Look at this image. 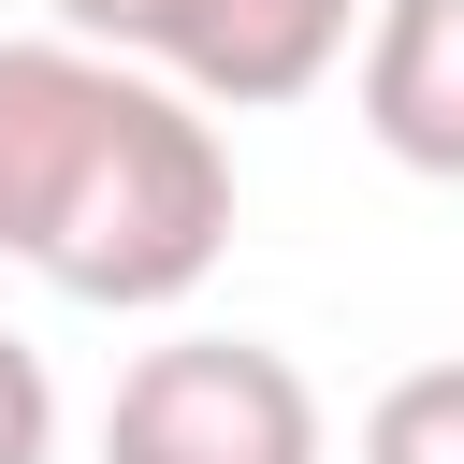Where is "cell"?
Listing matches in <instances>:
<instances>
[{"label":"cell","instance_id":"cell-1","mask_svg":"<svg viewBox=\"0 0 464 464\" xmlns=\"http://www.w3.org/2000/svg\"><path fill=\"white\" fill-rule=\"evenodd\" d=\"M218 246H232V145H218V116L188 87L130 72V116H116L102 174L72 188V218L44 246V290L145 319V304H188L218 276Z\"/></svg>","mask_w":464,"mask_h":464},{"label":"cell","instance_id":"cell-2","mask_svg":"<svg viewBox=\"0 0 464 464\" xmlns=\"http://www.w3.org/2000/svg\"><path fill=\"white\" fill-rule=\"evenodd\" d=\"M102 464H334V420L290 348L174 334V348H130V377L102 406Z\"/></svg>","mask_w":464,"mask_h":464},{"label":"cell","instance_id":"cell-3","mask_svg":"<svg viewBox=\"0 0 464 464\" xmlns=\"http://www.w3.org/2000/svg\"><path fill=\"white\" fill-rule=\"evenodd\" d=\"M116 116H130V58H102L72 29H14L0 44V261L44 276V246L72 218V188L102 174Z\"/></svg>","mask_w":464,"mask_h":464},{"label":"cell","instance_id":"cell-4","mask_svg":"<svg viewBox=\"0 0 464 464\" xmlns=\"http://www.w3.org/2000/svg\"><path fill=\"white\" fill-rule=\"evenodd\" d=\"M348 29H377L362 0H174L160 14V87H188L203 116H276V102H304L334 58H348Z\"/></svg>","mask_w":464,"mask_h":464},{"label":"cell","instance_id":"cell-5","mask_svg":"<svg viewBox=\"0 0 464 464\" xmlns=\"http://www.w3.org/2000/svg\"><path fill=\"white\" fill-rule=\"evenodd\" d=\"M362 130L406 174L464 188V0H377V29H362Z\"/></svg>","mask_w":464,"mask_h":464},{"label":"cell","instance_id":"cell-6","mask_svg":"<svg viewBox=\"0 0 464 464\" xmlns=\"http://www.w3.org/2000/svg\"><path fill=\"white\" fill-rule=\"evenodd\" d=\"M348 464H464V362H406V377L362 406Z\"/></svg>","mask_w":464,"mask_h":464},{"label":"cell","instance_id":"cell-7","mask_svg":"<svg viewBox=\"0 0 464 464\" xmlns=\"http://www.w3.org/2000/svg\"><path fill=\"white\" fill-rule=\"evenodd\" d=\"M0 464H58V377L29 334H0Z\"/></svg>","mask_w":464,"mask_h":464},{"label":"cell","instance_id":"cell-8","mask_svg":"<svg viewBox=\"0 0 464 464\" xmlns=\"http://www.w3.org/2000/svg\"><path fill=\"white\" fill-rule=\"evenodd\" d=\"M44 14H58V29H72V44H102V58H145V44H160V14H174V0H44Z\"/></svg>","mask_w":464,"mask_h":464}]
</instances>
